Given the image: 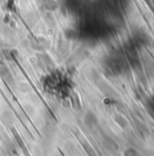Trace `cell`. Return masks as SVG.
I'll use <instances>...</instances> for the list:
<instances>
[{
    "label": "cell",
    "mask_w": 154,
    "mask_h": 156,
    "mask_svg": "<svg viewBox=\"0 0 154 156\" xmlns=\"http://www.w3.org/2000/svg\"><path fill=\"white\" fill-rule=\"evenodd\" d=\"M145 111L148 114V115L154 119V93L150 94L144 102Z\"/></svg>",
    "instance_id": "1"
}]
</instances>
